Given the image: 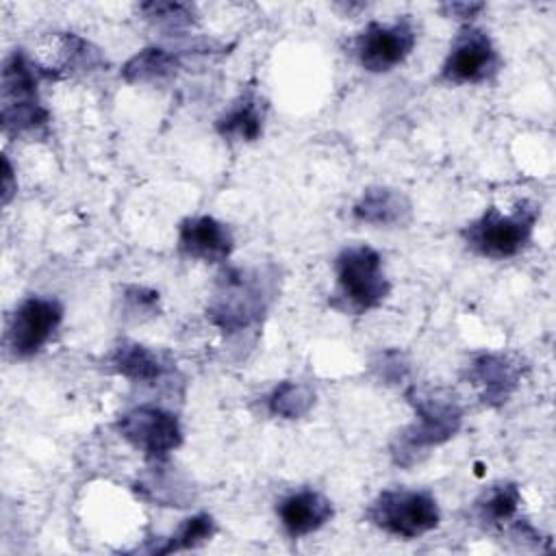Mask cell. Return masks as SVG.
<instances>
[{
    "mask_svg": "<svg viewBox=\"0 0 556 556\" xmlns=\"http://www.w3.org/2000/svg\"><path fill=\"white\" fill-rule=\"evenodd\" d=\"M539 206L532 202H519L513 213H502L491 206L476 222L467 224L463 237L467 245L486 258H510L519 254L534 230Z\"/></svg>",
    "mask_w": 556,
    "mask_h": 556,
    "instance_id": "5b68a950",
    "label": "cell"
},
{
    "mask_svg": "<svg viewBox=\"0 0 556 556\" xmlns=\"http://www.w3.org/2000/svg\"><path fill=\"white\" fill-rule=\"evenodd\" d=\"M263 102L254 91H248L222 113L215 128L228 141H256L263 132Z\"/></svg>",
    "mask_w": 556,
    "mask_h": 556,
    "instance_id": "2e32d148",
    "label": "cell"
},
{
    "mask_svg": "<svg viewBox=\"0 0 556 556\" xmlns=\"http://www.w3.org/2000/svg\"><path fill=\"white\" fill-rule=\"evenodd\" d=\"M54 59L52 63L43 65L50 74L54 72H85L102 65L100 52L85 39L76 35H61L54 43V52H50Z\"/></svg>",
    "mask_w": 556,
    "mask_h": 556,
    "instance_id": "ac0fdd59",
    "label": "cell"
},
{
    "mask_svg": "<svg viewBox=\"0 0 556 556\" xmlns=\"http://www.w3.org/2000/svg\"><path fill=\"white\" fill-rule=\"evenodd\" d=\"M406 397L415 408V421L402 428L391 443L393 463L400 467L419 463L432 447L450 441L463 424L458 400L443 389H413Z\"/></svg>",
    "mask_w": 556,
    "mask_h": 556,
    "instance_id": "7a4b0ae2",
    "label": "cell"
},
{
    "mask_svg": "<svg viewBox=\"0 0 556 556\" xmlns=\"http://www.w3.org/2000/svg\"><path fill=\"white\" fill-rule=\"evenodd\" d=\"M337 289L334 306L350 313H365L380 306L391 285L382 269L380 254L369 245H348L334 258Z\"/></svg>",
    "mask_w": 556,
    "mask_h": 556,
    "instance_id": "3957f363",
    "label": "cell"
},
{
    "mask_svg": "<svg viewBox=\"0 0 556 556\" xmlns=\"http://www.w3.org/2000/svg\"><path fill=\"white\" fill-rule=\"evenodd\" d=\"M156 471H150L146 478L139 480L137 491L152 500L161 502L165 506H185L189 500V493H182L185 486H178V480L174 478L172 471H165L163 467H154Z\"/></svg>",
    "mask_w": 556,
    "mask_h": 556,
    "instance_id": "603a6c76",
    "label": "cell"
},
{
    "mask_svg": "<svg viewBox=\"0 0 556 556\" xmlns=\"http://www.w3.org/2000/svg\"><path fill=\"white\" fill-rule=\"evenodd\" d=\"M519 504H521L519 486L513 482H497L480 495V500L476 502V510L480 521L489 526H500L515 517Z\"/></svg>",
    "mask_w": 556,
    "mask_h": 556,
    "instance_id": "d6986e66",
    "label": "cell"
},
{
    "mask_svg": "<svg viewBox=\"0 0 556 556\" xmlns=\"http://www.w3.org/2000/svg\"><path fill=\"white\" fill-rule=\"evenodd\" d=\"M376 369L380 371V376L389 382H397V380H404L406 376V363L402 361V354L400 352H384L380 354V361L376 363Z\"/></svg>",
    "mask_w": 556,
    "mask_h": 556,
    "instance_id": "d4e9b609",
    "label": "cell"
},
{
    "mask_svg": "<svg viewBox=\"0 0 556 556\" xmlns=\"http://www.w3.org/2000/svg\"><path fill=\"white\" fill-rule=\"evenodd\" d=\"M124 306H126V315L132 317H146V315H154L159 311V293L146 287H126L124 289Z\"/></svg>",
    "mask_w": 556,
    "mask_h": 556,
    "instance_id": "cb8c5ba5",
    "label": "cell"
},
{
    "mask_svg": "<svg viewBox=\"0 0 556 556\" xmlns=\"http://www.w3.org/2000/svg\"><path fill=\"white\" fill-rule=\"evenodd\" d=\"M497 52L489 35L480 28H463L441 67V78L452 85L482 83L497 70Z\"/></svg>",
    "mask_w": 556,
    "mask_h": 556,
    "instance_id": "30bf717a",
    "label": "cell"
},
{
    "mask_svg": "<svg viewBox=\"0 0 556 556\" xmlns=\"http://www.w3.org/2000/svg\"><path fill=\"white\" fill-rule=\"evenodd\" d=\"M63 319V306L54 298H26L11 315L7 339L17 358L37 354L54 334Z\"/></svg>",
    "mask_w": 556,
    "mask_h": 556,
    "instance_id": "9c48e42d",
    "label": "cell"
},
{
    "mask_svg": "<svg viewBox=\"0 0 556 556\" xmlns=\"http://www.w3.org/2000/svg\"><path fill=\"white\" fill-rule=\"evenodd\" d=\"M482 9H484L482 2H452V4H445V7H443L445 15L460 17V20L476 17V13H480Z\"/></svg>",
    "mask_w": 556,
    "mask_h": 556,
    "instance_id": "484cf974",
    "label": "cell"
},
{
    "mask_svg": "<svg viewBox=\"0 0 556 556\" xmlns=\"http://www.w3.org/2000/svg\"><path fill=\"white\" fill-rule=\"evenodd\" d=\"M367 519L387 534L417 539L439 526L441 513L428 491L387 489L369 504Z\"/></svg>",
    "mask_w": 556,
    "mask_h": 556,
    "instance_id": "8992f818",
    "label": "cell"
},
{
    "mask_svg": "<svg viewBox=\"0 0 556 556\" xmlns=\"http://www.w3.org/2000/svg\"><path fill=\"white\" fill-rule=\"evenodd\" d=\"M276 513L285 532L300 539L319 530L332 517V504L324 493L302 489L282 497Z\"/></svg>",
    "mask_w": 556,
    "mask_h": 556,
    "instance_id": "4fadbf2b",
    "label": "cell"
},
{
    "mask_svg": "<svg viewBox=\"0 0 556 556\" xmlns=\"http://www.w3.org/2000/svg\"><path fill=\"white\" fill-rule=\"evenodd\" d=\"M415 41V26L406 17L391 24L369 22L356 39V56L358 63L371 74L391 72L413 52Z\"/></svg>",
    "mask_w": 556,
    "mask_h": 556,
    "instance_id": "ba28073f",
    "label": "cell"
},
{
    "mask_svg": "<svg viewBox=\"0 0 556 556\" xmlns=\"http://www.w3.org/2000/svg\"><path fill=\"white\" fill-rule=\"evenodd\" d=\"M178 54L169 52V50H163V48H143L139 50L137 54H132L126 65L122 67V76L126 83H132V85H141V83H150V85H156V83H163V80H169L172 76H176L178 72Z\"/></svg>",
    "mask_w": 556,
    "mask_h": 556,
    "instance_id": "e0dca14e",
    "label": "cell"
},
{
    "mask_svg": "<svg viewBox=\"0 0 556 556\" xmlns=\"http://www.w3.org/2000/svg\"><path fill=\"white\" fill-rule=\"evenodd\" d=\"M0 119L4 132L13 135L35 132L50 119L48 111L39 102L35 65L22 50L11 52L2 63Z\"/></svg>",
    "mask_w": 556,
    "mask_h": 556,
    "instance_id": "277c9868",
    "label": "cell"
},
{
    "mask_svg": "<svg viewBox=\"0 0 556 556\" xmlns=\"http://www.w3.org/2000/svg\"><path fill=\"white\" fill-rule=\"evenodd\" d=\"M269 413L282 419H300L308 415V410L315 404V391L306 382L298 380H285L274 387L269 393Z\"/></svg>",
    "mask_w": 556,
    "mask_h": 556,
    "instance_id": "ffe728a7",
    "label": "cell"
},
{
    "mask_svg": "<svg viewBox=\"0 0 556 556\" xmlns=\"http://www.w3.org/2000/svg\"><path fill=\"white\" fill-rule=\"evenodd\" d=\"M119 434L152 460H163L182 443L178 417L161 406L141 404L126 410L117 421Z\"/></svg>",
    "mask_w": 556,
    "mask_h": 556,
    "instance_id": "52a82bcc",
    "label": "cell"
},
{
    "mask_svg": "<svg viewBox=\"0 0 556 556\" xmlns=\"http://www.w3.org/2000/svg\"><path fill=\"white\" fill-rule=\"evenodd\" d=\"M467 378L480 389V397L489 406L504 404L521 380V363L510 354L482 352L467 365Z\"/></svg>",
    "mask_w": 556,
    "mask_h": 556,
    "instance_id": "8fae6325",
    "label": "cell"
},
{
    "mask_svg": "<svg viewBox=\"0 0 556 556\" xmlns=\"http://www.w3.org/2000/svg\"><path fill=\"white\" fill-rule=\"evenodd\" d=\"M352 215L371 226H400L410 217V202L397 189L369 187L356 200Z\"/></svg>",
    "mask_w": 556,
    "mask_h": 556,
    "instance_id": "5bb4252c",
    "label": "cell"
},
{
    "mask_svg": "<svg viewBox=\"0 0 556 556\" xmlns=\"http://www.w3.org/2000/svg\"><path fill=\"white\" fill-rule=\"evenodd\" d=\"M215 534V521L206 513H198L189 519H185L178 530L165 541V545L156 547V554H169V552H180V549H193L211 541Z\"/></svg>",
    "mask_w": 556,
    "mask_h": 556,
    "instance_id": "44dd1931",
    "label": "cell"
},
{
    "mask_svg": "<svg viewBox=\"0 0 556 556\" xmlns=\"http://www.w3.org/2000/svg\"><path fill=\"white\" fill-rule=\"evenodd\" d=\"M232 245L235 239L228 226L208 215L187 217L178 228V250L187 258L222 263L230 256Z\"/></svg>",
    "mask_w": 556,
    "mask_h": 556,
    "instance_id": "7c38bea8",
    "label": "cell"
},
{
    "mask_svg": "<svg viewBox=\"0 0 556 556\" xmlns=\"http://www.w3.org/2000/svg\"><path fill=\"white\" fill-rule=\"evenodd\" d=\"M274 276L261 267H230L217 276L206 304V317L226 334L261 324L274 300Z\"/></svg>",
    "mask_w": 556,
    "mask_h": 556,
    "instance_id": "6da1fadb",
    "label": "cell"
},
{
    "mask_svg": "<svg viewBox=\"0 0 556 556\" xmlns=\"http://www.w3.org/2000/svg\"><path fill=\"white\" fill-rule=\"evenodd\" d=\"M17 191V182L13 176V167L9 163V159H2V204H9V200L13 198V193Z\"/></svg>",
    "mask_w": 556,
    "mask_h": 556,
    "instance_id": "4316f807",
    "label": "cell"
},
{
    "mask_svg": "<svg viewBox=\"0 0 556 556\" xmlns=\"http://www.w3.org/2000/svg\"><path fill=\"white\" fill-rule=\"evenodd\" d=\"M109 363L119 376L141 384H154L167 371V363L159 352L135 341H122L115 345L109 354Z\"/></svg>",
    "mask_w": 556,
    "mask_h": 556,
    "instance_id": "9a60e30c",
    "label": "cell"
},
{
    "mask_svg": "<svg viewBox=\"0 0 556 556\" xmlns=\"http://www.w3.org/2000/svg\"><path fill=\"white\" fill-rule=\"evenodd\" d=\"M139 13L165 33H178L195 22V9L187 2H143Z\"/></svg>",
    "mask_w": 556,
    "mask_h": 556,
    "instance_id": "7402d4cb",
    "label": "cell"
}]
</instances>
